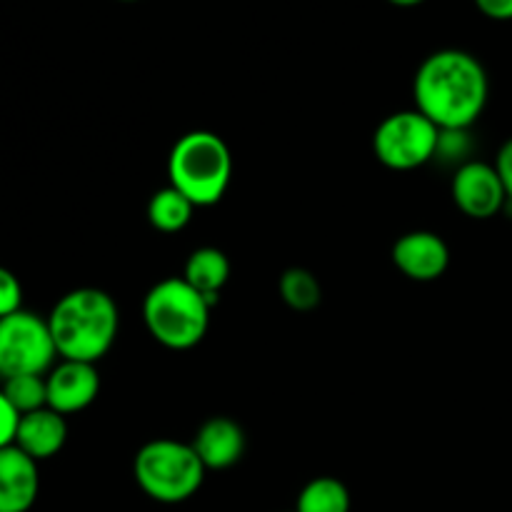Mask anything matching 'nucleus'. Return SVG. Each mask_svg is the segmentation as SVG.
Wrapping results in <instances>:
<instances>
[{"mask_svg": "<svg viewBox=\"0 0 512 512\" xmlns=\"http://www.w3.org/2000/svg\"><path fill=\"white\" fill-rule=\"evenodd\" d=\"M48 328L60 360L95 365L118 338V305L100 288H75L53 305Z\"/></svg>", "mask_w": 512, "mask_h": 512, "instance_id": "f03ea898", "label": "nucleus"}, {"mask_svg": "<svg viewBox=\"0 0 512 512\" xmlns=\"http://www.w3.org/2000/svg\"><path fill=\"white\" fill-rule=\"evenodd\" d=\"M195 213V205L183 193L168 185L153 193L148 203V220L160 233H180L190 223Z\"/></svg>", "mask_w": 512, "mask_h": 512, "instance_id": "2eb2a0df", "label": "nucleus"}, {"mask_svg": "<svg viewBox=\"0 0 512 512\" xmlns=\"http://www.w3.org/2000/svg\"><path fill=\"white\" fill-rule=\"evenodd\" d=\"M210 310L213 303L183 275L155 283L143 300L145 328L168 350L195 348L210 328Z\"/></svg>", "mask_w": 512, "mask_h": 512, "instance_id": "20e7f679", "label": "nucleus"}, {"mask_svg": "<svg viewBox=\"0 0 512 512\" xmlns=\"http://www.w3.org/2000/svg\"><path fill=\"white\" fill-rule=\"evenodd\" d=\"M0 390L8 398V403L18 410V415H28L40 408H48V383H45V375H15V378L3 380Z\"/></svg>", "mask_w": 512, "mask_h": 512, "instance_id": "a211bd4d", "label": "nucleus"}, {"mask_svg": "<svg viewBox=\"0 0 512 512\" xmlns=\"http://www.w3.org/2000/svg\"><path fill=\"white\" fill-rule=\"evenodd\" d=\"M190 445L198 453L205 470H228L243 458L245 433L235 420L215 415L195 430V438L190 440Z\"/></svg>", "mask_w": 512, "mask_h": 512, "instance_id": "f8f14e48", "label": "nucleus"}, {"mask_svg": "<svg viewBox=\"0 0 512 512\" xmlns=\"http://www.w3.org/2000/svg\"><path fill=\"white\" fill-rule=\"evenodd\" d=\"M38 490V463L15 445L0 450V512H28Z\"/></svg>", "mask_w": 512, "mask_h": 512, "instance_id": "9b49d317", "label": "nucleus"}, {"mask_svg": "<svg viewBox=\"0 0 512 512\" xmlns=\"http://www.w3.org/2000/svg\"><path fill=\"white\" fill-rule=\"evenodd\" d=\"M233 178L228 143L210 130H193L178 138L168 155V180L195 208L220 203Z\"/></svg>", "mask_w": 512, "mask_h": 512, "instance_id": "7ed1b4c3", "label": "nucleus"}, {"mask_svg": "<svg viewBox=\"0 0 512 512\" xmlns=\"http://www.w3.org/2000/svg\"><path fill=\"white\" fill-rule=\"evenodd\" d=\"M280 298L285 300V305L298 313H310L320 305L323 298V290H320L318 278H315L310 270L305 268H290L280 275Z\"/></svg>", "mask_w": 512, "mask_h": 512, "instance_id": "f3484780", "label": "nucleus"}, {"mask_svg": "<svg viewBox=\"0 0 512 512\" xmlns=\"http://www.w3.org/2000/svg\"><path fill=\"white\" fill-rule=\"evenodd\" d=\"M490 83L483 63L458 48H445L420 63L413 80L415 110L440 130H468L488 105Z\"/></svg>", "mask_w": 512, "mask_h": 512, "instance_id": "f257e3e1", "label": "nucleus"}, {"mask_svg": "<svg viewBox=\"0 0 512 512\" xmlns=\"http://www.w3.org/2000/svg\"><path fill=\"white\" fill-rule=\"evenodd\" d=\"M468 153H470L468 130H440L438 153H435V158L463 160V158H468ZM463 163H468V160H463Z\"/></svg>", "mask_w": 512, "mask_h": 512, "instance_id": "aec40b11", "label": "nucleus"}, {"mask_svg": "<svg viewBox=\"0 0 512 512\" xmlns=\"http://www.w3.org/2000/svg\"><path fill=\"white\" fill-rule=\"evenodd\" d=\"M205 465L190 443L173 438H158L145 443L133 460V475L138 488L155 503H185L200 490L205 480Z\"/></svg>", "mask_w": 512, "mask_h": 512, "instance_id": "39448f33", "label": "nucleus"}, {"mask_svg": "<svg viewBox=\"0 0 512 512\" xmlns=\"http://www.w3.org/2000/svg\"><path fill=\"white\" fill-rule=\"evenodd\" d=\"M390 5H398V8H415V5L425 3V0H388Z\"/></svg>", "mask_w": 512, "mask_h": 512, "instance_id": "b1692460", "label": "nucleus"}, {"mask_svg": "<svg viewBox=\"0 0 512 512\" xmlns=\"http://www.w3.org/2000/svg\"><path fill=\"white\" fill-rule=\"evenodd\" d=\"M53 335L48 318L30 310L0 318V380L15 375H48L55 365Z\"/></svg>", "mask_w": 512, "mask_h": 512, "instance_id": "423d86ee", "label": "nucleus"}, {"mask_svg": "<svg viewBox=\"0 0 512 512\" xmlns=\"http://www.w3.org/2000/svg\"><path fill=\"white\" fill-rule=\"evenodd\" d=\"M438 140L440 128L420 110H398L375 128L373 153L385 168L408 173L435 158Z\"/></svg>", "mask_w": 512, "mask_h": 512, "instance_id": "0eeeda50", "label": "nucleus"}, {"mask_svg": "<svg viewBox=\"0 0 512 512\" xmlns=\"http://www.w3.org/2000/svg\"><path fill=\"white\" fill-rule=\"evenodd\" d=\"M120 3H135V0H120Z\"/></svg>", "mask_w": 512, "mask_h": 512, "instance_id": "393cba45", "label": "nucleus"}, {"mask_svg": "<svg viewBox=\"0 0 512 512\" xmlns=\"http://www.w3.org/2000/svg\"><path fill=\"white\" fill-rule=\"evenodd\" d=\"M68 440V423L65 415L55 413L53 408H40L35 413L20 415L18 433H15V448L40 463L50 460L63 450Z\"/></svg>", "mask_w": 512, "mask_h": 512, "instance_id": "ddd939ff", "label": "nucleus"}, {"mask_svg": "<svg viewBox=\"0 0 512 512\" xmlns=\"http://www.w3.org/2000/svg\"><path fill=\"white\" fill-rule=\"evenodd\" d=\"M48 383V408L60 415H75L90 408L100 393V375L93 363L60 360L45 375Z\"/></svg>", "mask_w": 512, "mask_h": 512, "instance_id": "1a4fd4ad", "label": "nucleus"}, {"mask_svg": "<svg viewBox=\"0 0 512 512\" xmlns=\"http://www.w3.org/2000/svg\"><path fill=\"white\" fill-rule=\"evenodd\" d=\"M450 195L460 213L475 220L493 218L508 203V193H505L498 170L483 160H468L458 165L450 183Z\"/></svg>", "mask_w": 512, "mask_h": 512, "instance_id": "6e6552de", "label": "nucleus"}, {"mask_svg": "<svg viewBox=\"0 0 512 512\" xmlns=\"http://www.w3.org/2000/svg\"><path fill=\"white\" fill-rule=\"evenodd\" d=\"M295 512H350V493L343 480L313 478L295 500Z\"/></svg>", "mask_w": 512, "mask_h": 512, "instance_id": "dca6fc26", "label": "nucleus"}, {"mask_svg": "<svg viewBox=\"0 0 512 512\" xmlns=\"http://www.w3.org/2000/svg\"><path fill=\"white\" fill-rule=\"evenodd\" d=\"M20 415L13 405L8 403V398L0 390V450L15 445V433H18Z\"/></svg>", "mask_w": 512, "mask_h": 512, "instance_id": "412c9836", "label": "nucleus"}, {"mask_svg": "<svg viewBox=\"0 0 512 512\" xmlns=\"http://www.w3.org/2000/svg\"><path fill=\"white\" fill-rule=\"evenodd\" d=\"M495 170H498L500 180H503V188L508 193V203H512V138L505 140L498 150V158H495Z\"/></svg>", "mask_w": 512, "mask_h": 512, "instance_id": "4be33fe9", "label": "nucleus"}, {"mask_svg": "<svg viewBox=\"0 0 512 512\" xmlns=\"http://www.w3.org/2000/svg\"><path fill=\"white\" fill-rule=\"evenodd\" d=\"M183 278L215 305L218 303L220 290H223V285L228 283L230 278L228 255H225L223 250L213 248V245L193 250L190 258L185 260Z\"/></svg>", "mask_w": 512, "mask_h": 512, "instance_id": "4468645a", "label": "nucleus"}, {"mask_svg": "<svg viewBox=\"0 0 512 512\" xmlns=\"http://www.w3.org/2000/svg\"><path fill=\"white\" fill-rule=\"evenodd\" d=\"M23 310V285L13 270L0 265V318Z\"/></svg>", "mask_w": 512, "mask_h": 512, "instance_id": "6ab92c4d", "label": "nucleus"}, {"mask_svg": "<svg viewBox=\"0 0 512 512\" xmlns=\"http://www.w3.org/2000/svg\"><path fill=\"white\" fill-rule=\"evenodd\" d=\"M480 13L490 20H512V0H475Z\"/></svg>", "mask_w": 512, "mask_h": 512, "instance_id": "5701e85b", "label": "nucleus"}, {"mask_svg": "<svg viewBox=\"0 0 512 512\" xmlns=\"http://www.w3.org/2000/svg\"><path fill=\"white\" fill-rule=\"evenodd\" d=\"M393 263L405 278L415 283H433L443 278L450 265V248L438 233L430 230H413L395 240Z\"/></svg>", "mask_w": 512, "mask_h": 512, "instance_id": "9d476101", "label": "nucleus"}]
</instances>
